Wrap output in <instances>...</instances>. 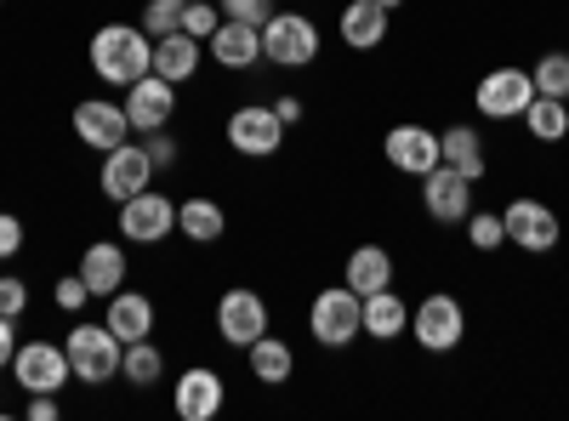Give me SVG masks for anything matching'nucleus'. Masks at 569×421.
I'll return each mask as SVG.
<instances>
[{
	"label": "nucleus",
	"mask_w": 569,
	"mask_h": 421,
	"mask_svg": "<svg viewBox=\"0 0 569 421\" xmlns=\"http://www.w3.org/2000/svg\"><path fill=\"white\" fill-rule=\"evenodd\" d=\"M86 58H91V74H98L103 86H131L154 69V40L142 34V23H103L98 34H91L86 46Z\"/></svg>",
	"instance_id": "f257e3e1"
},
{
	"label": "nucleus",
	"mask_w": 569,
	"mask_h": 421,
	"mask_svg": "<svg viewBox=\"0 0 569 421\" xmlns=\"http://www.w3.org/2000/svg\"><path fill=\"white\" fill-rule=\"evenodd\" d=\"M63 353L74 364V382L80 388H103L120 377V359H126V342L109 331V324H74V331L63 337Z\"/></svg>",
	"instance_id": "f03ea898"
},
{
	"label": "nucleus",
	"mask_w": 569,
	"mask_h": 421,
	"mask_svg": "<svg viewBox=\"0 0 569 421\" xmlns=\"http://www.w3.org/2000/svg\"><path fill=\"white\" fill-rule=\"evenodd\" d=\"M308 337L319 348H348L365 337V297L353 285H330L308 302Z\"/></svg>",
	"instance_id": "7ed1b4c3"
},
{
	"label": "nucleus",
	"mask_w": 569,
	"mask_h": 421,
	"mask_svg": "<svg viewBox=\"0 0 569 421\" xmlns=\"http://www.w3.org/2000/svg\"><path fill=\"white\" fill-rule=\"evenodd\" d=\"M319 46H325V34H319V23L308 12H273L262 23V63H273V69L319 63Z\"/></svg>",
	"instance_id": "20e7f679"
},
{
	"label": "nucleus",
	"mask_w": 569,
	"mask_h": 421,
	"mask_svg": "<svg viewBox=\"0 0 569 421\" xmlns=\"http://www.w3.org/2000/svg\"><path fill=\"white\" fill-rule=\"evenodd\" d=\"M410 337L421 342V353H450L467 337V308L450 291H433L410 308Z\"/></svg>",
	"instance_id": "39448f33"
},
{
	"label": "nucleus",
	"mask_w": 569,
	"mask_h": 421,
	"mask_svg": "<svg viewBox=\"0 0 569 421\" xmlns=\"http://www.w3.org/2000/svg\"><path fill=\"white\" fill-rule=\"evenodd\" d=\"M12 382L23 388V393H63L69 382H74V364H69V353H63V342H18V353H12Z\"/></svg>",
	"instance_id": "423d86ee"
},
{
	"label": "nucleus",
	"mask_w": 569,
	"mask_h": 421,
	"mask_svg": "<svg viewBox=\"0 0 569 421\" xmlns=\"http://www.w3.org/2000/svg\"><path fill=\"white\" fill-rule=\"evenodd\" d=\"M530 103H536V80H530V69H512V63L490 69L479 86H472V109H479L485 120H525Z\"/></svg>",
	"instance_id": "0eeeda50"
},
{
	"label": "nucleus",
	"mask_w": 569,
	"mask_h": 421,
	"mask_svg": "<svg viewBox=\"0 0 569 421\" xmlns=\"http://www.w3.org/2000/svg\"><path fill=\"white\" fill-rule=\"evenodd\" d=\"M228 149L246 160H273L284 149V120L273 103H240L228 114Z\"/></svg>",
	"instance_id": "6e6552de"
},
{
	"label": "nucleus",
	"mask_w": 569,
	"mask_h": 421,
	"mask_svg": "<svg viewBox=\"0 0 569 421\" xmlns=\"http://www.w3.org/2000/svg\"><path fill=\"white\" fill-rule=\"evenodd\" d=\"M177 233V200L160 189H142L120 206V240L126 245H166Z\"/></svg>",
	"instance_id": "1a4fd4ad"
},
{
	"label": "nucleus",
	"mask_w": 569,
	"mask_h": 421,
	"mask_svg": "<svg viewBox=\"0 0 569 421\" xmlns=\"http://www.w3.org/2000/svg\"><path fill=\"white\" fill-rule=\"evenodd\" d=\"M501 222H507V245L530 251V257H547L563 240V222H558V211L547 200H507Z\"/></svg>",
	"instance_id": "9d476101"
},
{
	"label": "nucleus",
	"mask_w": 569,
	"mask_h": 421,
	"mask_svg": "<svg viewBox=\"0 0 569 421\" xmlns=\"http://www.w3.org/2000/svg\"><path fill=\"white\" fill-rule=\"evenodd\" d=\"M98 189H103V200H114V206H126L131 194H142V189H154V160H149V149L142 143H126L120 149H109L103 154V171H98Z\"/></svg>",
	"instance_id": "9b49d317"
},
{
	"label": "nucleus",
	"mask_w": 569,
	"mask_h": 421,
	"mask_svg": "<svg viewBox=\"0 0 569 421\" xmlns=\"http://www.w3.org/2000/svg\"><path fill=\"white\" fill-rule=\"evenodd\" d=\"M262 331H268V302H262V291L233 285V291L217 297V337H222L228 348H251Z\"/></svg>",
	"instance_id": "f8f14e48"
},
{
	"label": "nucleus",
	"mask_w": 569,
	"mask_h": 421,
	"mask_svg": "<svg viewBox=\"0 0 569 421\" xmlns=\"http://www.w3.org/2000/svg\"><path fill=\"white\" fill-rule=\"evenodd\" d=\"M171 114H177V86H171V80H160L154 69L142 74V80H131V86H126V120H131V131H137V137L166 131V126H171Z\"/></svg>",
	"instance_id": "ddd939ff"
},
{
	"label": "nucleus",
	"mask_w": 569,
	"mask_h": 421,
	"mask_svg": "<svg viewBox=\"0 0 569 421\" xmlns=\"http://www.w3.org/2000/svg\"><path fill=\"white\" fill-rule=\"evenodd\" d=\"M74 137H80L86 149H98V154L120 149L126 137H131L126 103H109V98H80V103H74Z\"/></svg>",
	"instance_id": "4468645a"
},
{
	"label": "nucleus",
	"mask_w": 569,
	"mask_h": 421,
	"mask_svg": "<svg viewBox=\"0 0 569 421\" xmlns=\"http://www.w3.org/2000/svg\"><path fill=\"white\" fill-rule=\"evenodd\" d=\"M382 154H388V166L405 171V177H427L433 166H445L439 131H427V126H416V120H405V126H393V131L382 137Z\"/></svg>",
	"instance_id": "2eb2a0df"
},
{
	"label": "nucleus",
	"mask_w": 569,
	"mask_h": 421,
	"mask_svg": "<svg viewBox=\"0 0 569 421\" xmlns=\"http://www.w3.org/2000/svg\"><path fill=\"white\" fill-rule=\"evenodd\" d=\"M421 211L433 222H467V211H472V177H461L456 166H433L421 177Z\"/></svg>",
	"instance_id": "dca6fc26"
},
{
	"label": "nucleus",
	"mask_w": 569,
	"mask_h": 421,
	"mask_svg": "<svg viewBox=\"0 0 569 421\" xmlns=\"http://www.w3.org/2000/svg\"><path fill=\"white\" fill-rule=\"evenodd\" d=\"M222 399H228V388H222V377L211 364H188L182 377H177V388H171V410L182 415V421H211V415H222Z\"/></svg>",
	"instance_id": "f3484780"
},
{
	"label": "nucleus",
	"mask_w": 569,
	"mask_h": 421,
	"mask_svg": "<svg viewBox=\"0 0 569 421\" xmlns=\"http://www.w3.org/2000/svg\"><path fill=\"white\" fill-rule=\"evenodd\" d=\"M206 52H211V63L228 69V74L257 69V63H262V29H257V23H233V18H222L217 34L206 40Z\"/></svg>",
	"instance_id": "a211bd4d"
},
{
	"label": "nucleus",
	"mask_w": 569,
	"mask_h": 421,
	"mask_svg": "<svg viewBox=\"0 0 569 421\" xmlns=\"http://www.w3.org/2000/svg\"><path fill=\"white\" fill-rule=\"evenodd\" d=\"M103 324L120 337V342H149L154 337V324H160V308H154V297L149 291H114L109 297V308H103Z\"/></svg>",
	"instance_id": "6ab92c4d"
},
{
	"label": "nucleus",
	"mask_w": 569,
	"mask_h": 421,
	"mask_svg": "<svg viewBox=\"0 0 569 421\" xmlns=\"http://www.w3.org/2000/svg\"><path fill=\"white\" fill-rule=\"evenodd\" d=\"M80 279H86V291L98 297V302H109L120 285H126V245H114V240H91L86 251H80V268H74Z\"/></svg>",
	"instance_id": "aec40b11"
},
{
	"label": "nucleus",
	"mask_w": 569,
	"mask_h": 421,
	"mask_svg": "<svg viewBox=\"0 0 569 421\" xmlns=\"http://www.w3.org/2000/svg\"><path fill=\"white\" fill-rule=\"evenodd\" d=\"M388 23H393V12H382L376 0H348L342 18H337V34L353 52H376V46L388 40Z\"/></svg>",
	"instance_id": "412c9836"
},
{
	"label": "nucleus",
	"mask_w": 569,
	"mask_h": 421,
	"mask_svg": "<svg viewBox=\"0 0 569 421\" xmlns=\"http://www.w3.org/2000/svg\"><path fill=\"white\" fill-rule=\"evenodd\" d=\"M200 58H206V40H194V34H160L154 40V74L160 80H171V86H188L200 74Z\"/></svg>",
	"instance_id": "4be33fe9"
},
{
	"label": "nucleus",
	"mask_w": 569,
	"mask_h": 421,
	"mask_svg": "<svg viewBox=\"0 0 569 421\" xmlns=\"http://www.w3.org/2000/svg\"><path fill=\"white\" fill-rule=\"evenodd\" d=\"M246 364H251V382H262V388H284V382L297 377L291 342H284V337H268V331L246 348Z\"/></svg>",
	"instance_id": "5701e85b"
},
{
	"label": "nucleus",
	"mask_w": 569,
	"mask_h": 421,
	"mask_svg": "<svg viewBox=\"0 0 569 421\" xmlns=\"http://www.w3.org/2000/svg\"><path fill=\"white\" fill-rule=\"evenodd\" d=\"M177 233H182L188 245H217L222 233H228V211L217 200H206V194L177 200Z\"/></svg>",
	"instance_id": "b1692460"
},
{
	"label": "nucleus",
	"mask_w": 569,
	"mask_h": 421,
	"mask_svg": "<svg viewBox=\"0 0 569 421\" xmlns=\"http://www.w3.org/2000/svg\"><path fill=\"white\" fill-rule=\"evenodd\" d=\"M342 285H353L359 297L388 291V285H393V257H388L382 245H353V251H348V268H342Z\"/></svg>",
	"instance_id": "393cba45"
},
{
	"label": "nucleus",
	"mask_w": 569,
	"mask_h": 421,
	"mask_svg": "<svg viewBox=\"0 0 569 421\" xmlns=\"http://www.w3.org/2000/svg\"><path fill=\"white\" fill-rule=\"evenodd\" d=\"M410 331V302L388 285V291H370L365 297V337H376V342H393V337H405Z\"/></svg>",
	"instance_id": "a878e982"
},
{
	"label": "nucleus",
	"mask_w": 569,
	"mask_h": 421,
	"mask_svg": "<svg viewBox=\"0 0 569 421\" xmlns=\"http://www.w3.org/2000/svg\"><path fill=\"white\" fill-rule=\"evenodd\" d=\"M439 154H445V166H456L461 177H472L479 182L485 177V137L472 131V126H450V131H439Z\"/></svg>",
	"instance_id": "bb28decb"
},
{
	"label": "nucleus",
	"mask_w": 569,
	"mask_h": 421,
	"mask_svg": "<svg viewBox=\"0 0 569 421\" xmlns=\"http://www.w3.org/2000/svg\"><path fill=\"white\" fill-rule=\"evenodd\" d=\"M120 377H126L131 388H154V382H166V353L154 348V337H149V342H126Z\"/></svg>",
	"instance_id": "cd10ccee"
},
{
	"label": "nucleus",
	"mask_w": 569,
	"mask_h": 421,
	"mask_svg": "<svg viewBox=\"0 0 569 421\" xmlns=\"http://www.w3.org/2000/svg\"><path fill=\"white\" fill-rule=\"evenodd\" d=\"M525 126H530L536 143H563V137H569V103L563 98H536L525 109Z\"/></svg>",
	"instance_id": "c85d7f7f"
},
{
	"label": "nucleus",
	"mask_w": 569,
	"mask_h": 421,
	"mask_svg": "<svg viewBox=\"0 0 569 421\" xmlns=\"http://www.w3.org/2000/svg\"><path fill=\"white\" fill-rule=\"evenodd\" d=\"M530 80H536V98H563V103H569V52H547V58H536Z\"/></svg>",
	"instance_id": "c756f323"
},
{
	"label": "nucleus",
	"mask_w": 569,
	"mask_h": 421,
	"mask_svg": "<svg viewBox=\"0 0 569 421\" xmlns=\"http://www.w3.org/2000/svg\"><path fill=\"white\" fill-rule=\"evenodd\" d=\"M467 240H472V251H501L507 245V222H501V211H467Z\"/></svg>",
	"instance_id": "7c9ffc66"
},
{
	"label": "nucleus",
	"mask_w": 569,
	"mask_h": 421,
	"mask_svg": "<svg viewBox=\"0 0 569 421\" xmlns=\"http://www.w3.org/2000/svg\"><path fill=\"white\" fill-rule=\"evenodd\" d=\"M217 23H222V7H217V0H182V34L211 40Z\"/></svg>",
	"instance_id": "2f4dec72"
},
{
	"label": "nucleus",
	"mask_w": 569,
	"mask_h": 421,
	"mask_svg": "<svg viewBox=\"0 0 569 421\" xmlns=\"http://www.w3.org/2000/svg\"><path fill=\"white\" fill-rule=\"evenodd\" d=\"M182 29V0H149L142 7V34L160 40V34H177Z\"/></svg>",
	"instance_id": "473e14b6"
},
{
	"label": "nucleus",
	"mask_w": 569,
	"mask_h": 421,
	"mask_svg": "<svg viewBox=\"0 0 569 421\" xmlns=\"http://www.w3.org/2000/svg\"><path fill=\"white\" fill-rule=\"evenodd\" d=\"M217 7H222V18H233V23H268L279 7H273V0H217Z\"/></svg>",
	"instance_id": "72a5a7b5"
},
{
	"label": "nucleus",
	"mask_w": 569,
	"mask_h": 421,
	"mask_svg": "<svg viewBox=\"0 0 569 421\" xmlns=\"http://www.w3.org/2000/svg\"><path fill=\"white\" fill-rule=\"evenodd\" d=\"M23 308H29V285H23L18 273H0V313L23 319Z\"/></svg>",
	"instance_id": "f704fd0d"
},
{
	"label": "nucleus",
	"mask_w": 569,
	"mask_h": 421,
	"mask_svg": "<svg viewBox=\"0 0 569 421\" xmlns=\"http://www.w3.org/2000/svg\"><path fill=\"white\" fill-rule=\"evenodd\" d=\"M52 297H58V308H63V313H80V308L91 302V291H86V279H80V273H63L58 285H52Z\"/></svg>",
	"instance_id": "c9c22d12"
},
{
	"label": "nucleus",
	"mask_w": 569,
	"mask_h": 421,
	"mask_svg": "<svg viewBox=\"0 0 569 421\" xmlns=\"http://www.w3.org/2000/svg\"><path fill=\"white\" fill-rule=\"evenodd\" d=\"M142 149H149V160H154V171H171L177 166V137L171 131H149V137H142Z\"/></svg>",
	"instance_id": "e433bc0d"
},
{
	"label": "nucleus",
	"mask_w": 569,
	"mask_h": 421,
	"mask_svg": "<svg viewBox=\"0 0 569 421\" xmlns=\"http://www.w3.org/2000/svg\"><path fill=\"white\" fill-rule=\"evenodd\" d=\"M23 217H12V211H0V262H12L18 251H23Z\"/></svg>",
	"instance_id": "4c0bfd02"
},
{
	"label": "nucleus",
	"mask_w": 569,
	"mask_h": 421,
	"mask_svg": "<svg viewBox=\"0 0 569 421\" xmlns=\"http://www.w3.org/2000/svg\"><path fill=\"white\" fill-rule=\"evenodd\" d=\"M29 421H58L63 415V404H58V393H29V410H23Z\"/></svg>",
	"instance_id": "58836bf2"
},
{
	"label": "nucleus",
	"mask_w": 569,
	"mask_h": 421,
	"mask_svg": "<svg viewBox=\"0 0 569 421\" xmlns=\"http://www.w3.org/2000/svg\"><path fill=\"white\" fill-rule=\"evenodd\" d=\"M12 353H18V319L0 313V370H12Z\"/></svg>",
	"instance_id": "ea45409f"
},
{
	"label": "nucleus",
	"mask_w": 569,
	"mask_h": 421,
	"mask_svg": "<svg viewBox=\"0 0 569 421\" xmlns=\"http://www.w3.org/2000/svg\"><path fill=\"white\" fill-rule=\"evenodd\" d=\"M273 109H279V120H284V126H297V120H302V98H279Z\"/></svg>",
	"instance_id": "a19ab883"
},
{
	"label": "nucleus",
	"mask_w": 569,
	"mask_h": 421,
	"mask_svg": "<svg viewBox=\"0 0 569 421\" xmlns=\"http://www.w3.org/2000/svg\"><path fill=\"white\" fill-rule=\"evenodd\" d=\"M376 7H382V12H399V7H405V0H376Z\"/></svg>",
	"instance_id": "79ce46f5"
},
{
	"label": "nucleus",
	"mask_w": 569,
	"mask_h": 421,
	"mask_svg": "<svg viewBox=\"0 0 569 421\" xmlns=\"http://www.w3.org/2000/svg\"><path fill=\"white\" fill-rule=\"evenodd\" d=\"M0 7H7V0H0Z\"/></svg>",
	"instance_id": "37998d69"
}]
</instances>
